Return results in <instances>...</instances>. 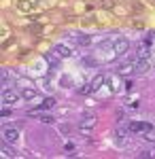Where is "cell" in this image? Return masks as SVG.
Returning a JSON list of instances; mask_svg holds the SVG:
<instances>
[{"label": "cell", "mask_w": 155, "mask_h": 159, "mask_svg": "<svg viewBox=\"0 0 155 159\" xmlns=\"http://www.w3.org/2000/svg\"><path fill=\"white\" fill-rule=\"evenodd\" d=\"M149 68H151V61L147 60V57H140V60L134 64V72H136V74H144V72H149Z\"/></svg>", "instance_id": "obj_3"}, {"label": "cell", "mask_w": 155, "mask_h": 159, "mask_svg": "<svg viewBox=\"0 0 155 159\" xmlns=\"http://www.w3.org/2000/svg\"><path fill=\"white\" fill-rule=\"evenodd\" d=\"M77 45H79V47H89V45H92V36H89V34H79V36H77Z\"/></svg>", "instance_id": "obj_8"}, {"label": "cell", "mask_w": 155, "mask_h": 159, "mask_svg": "<svg viewBox=\"0 0 155 159\" xmlns=\"http://www.w3.org/2000/svg\"><path fill=\"white\" fill-rule=\"evenodd\" d=\"M143 138H144V140H151V142H155V129H149V132H144Z\"/></svg>", "instance_id": "obj_12"}, {"label": "cell", "mask_w": 155, "mask_h": 159, "mask_svg": "<svg viewBox=\"0 0 155 159\" xmlns=\"http://www.w3.org/2000/svg\"><path fill=\"white\" fill-rule=\"evenodd\" d=\"M21 96H24V100H34L38 93H36V89H32V87H24L21 89Z\"/></svg>", "instance_id": "obj_9"}, {"label": "cell", "mask_w": 155, "mask_h": 159, "mask_svg": "<svg viewBox=\"0 0 155 159\" xmlns=\"http://www.w3.org/2000/svg\"><path fill=\"white\" fill-rule=\"evenodd\" d=\"M94 127H96V117L94 115H85V119L79 123V129H81L83 134H89Z\"/></svg>", "instance_id": "obj_1"}, {"label": "cell", "mask_w": 155, "mask_h": 159, "mask_svg": "<svg viewBox=\"0 0 155 159\" xmlns=\"http://www.w3.org/2000/svg\"><path fill=\"white\" fill-rule=\"evenodd\" d=\"M138 157H140V159H144V157H151V153H149V151H140V153H138Z\"/></svg>", "instance_id": "obj_17"}, {"label": "cell", "mask_w": 155, "mask_h": 159, "mask_svg": "<svg viewBox=\"0 0 155 159\" xmlns=\"http://www.w3.org/2000/svg\"><path fill=\"white\" fill-rule=\"evenodd\" d=\"M102 83H104V74H96L94 79H92V83H89L92 91H98V89L102 87Z\"/></svg>", "instance_id": "obj_6"}, {"label": "cell", "mask_w": 155, "mask_h": 159, "mask_svg": "<svg viewBox=\"0 0 155 159\" xmlns=\"http://www.w3.org/2000/svg\"><path fill=\"white\" fill-rule=\"evenodd\" d=\"M102 4H104V9H110V7H115V0H113V2H110V0H104Z\"/></svg>", "instance_id": "obj_16"}, {"label": "cell", "mask_w": 155, "mask_h": 159, "mask_svg": "<svg viewBox=\"0 0 155 159\" xmlns=\"http://www.w3.org/2000/svg\"><path fill=\"white\" fill-rule=\"evenodd\" d=\"M55 53H58L60 57H68V55H70V49L64 47V45H58V47H55Z\"/></svg>", "instance_id": "obj_10"}, {"label": "cell", "mask_w": 155, "mask_h": 159, "mask_svg": "<svg viewBox=\"0 0 155 159\" xmlns=\"http://www.w3.org/2000/svg\"><path fill=\"white\" fill-rule=\"evenodd\" d=\"M38 121H43V123H53V117H49V115H40V117H38Z\"/></svg>", "instance_id": "obj_15"}, {"label": "cell", "mask_w": 155, "mask_h": 159, "mask_svg": "<svg viewBox=\"0 0 155 159\" xmlns=\"http://www.w3.org/2000/svg\"><path fill=\"white\" fill-rule=\"evenodd\" d=\"M17 98H19V93H17L15 89L4 87V91H2V102H4V104H13V102H17Z\"/></svg>", "instance_id": "obj_4"}, {"label": "cell", "mask_w": 155, "mask_h": 159, "mask_svg": "<svg viewBox=\"0 0 155 159\" xmlns=\"http://www.w3.org/2000/svg\"><path fill=\"white\" fill-rule=\"evenodd\" d=\"M45 60H47L49 64L53 66V68H58V66H60V61H58V57H55L53 53H45Z\"/></svg>", "instance_id": "obj_11"}, {"label": "cell", "mask_w": 155, "mask_h": 159, "mask_svg": "<svg viewBox=\"0 0 155 159\" xmlns=\"http://www.w3.org/2000/svg\"><path fill=\"white\" fill-rule=\"evenodd\" d=\"M32 7H34V2H32V0H19V2H17V9H19L21 13L32 11Z\"/></svg>", "instance_id": "obj_7"}, {"label": "cell", "mask_w": 155, "mask_h": 159, "mask_svg": "<svg viewBox=\"0 0 155 159\" xmlns=\"http://www.w3.org/2000/svg\"><path fill=\"white\" fill-rule=\"evenodd\" d=\"M2 85L9 87V72H7V68H2Z\"/></svg>", "instance_id": "obj_14"}, {"label": "cell", "mask_w": 155, "mask_h": 159, "mask_svg": "<svg viewBox=\"0 0 155 159\" xmlns=\"http://www.w3.org/2000/svg\"><path fill=\"white\" fill-rule=\"evenodd\" d=\"M2 155H4V157H15V151L9 148V147H2Z\"/></svg>", "instance_id": "obj_13"}, {"label": "cell", "mask_w": 155, "mask_h": 159, "mask_svg": "<svg viewBox=\"0 0 155 159\" xmlns=\"http://www.w3.org/2000/svg\"><path fill=\"white\" fill-rule=\"evenodd\" d=\"M2 136H4V140H7V142H15V140L19 138L17 129H13V127H7V129L2 132Z\"/></svg>", "instance_id": "obj_5"}, {"label": "cell", "mask_w": 155, "mask_h": 159, "mask_svg": "<svg viewBox=\"0 0 155 159\" xmlns=\"http://www.w3.org/2000/svg\"><path fill=\"white\" fill-rule=\"evenodd\" d=\"M128 49H130V43L125 38H117L115 45H113V53L115 55H123V53H128Z\"/></svg>", "instance_id": "obj_2"}]
</instances>
